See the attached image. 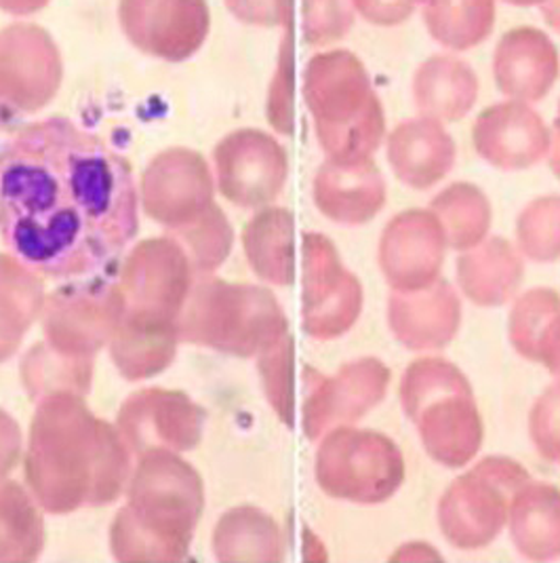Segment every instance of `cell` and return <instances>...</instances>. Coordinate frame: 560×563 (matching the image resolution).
<instances>
[{
	"instance_id": "cell-1",
	"label": "cell",
	"mask_w": 560,
	"mask_h": 563,
	"mask_svg": "<svg viewBox=\"0 0 560 563\" xmlns=\"http://www.w3.org/2000/svg\"><path fill=\"white\" fill-rule=\"evenodd\" d=\"M139 229L127 161L66 119L18 131L0 148V236L49 279L110 268Z\"/></svg>"
},
{
	"instance_id": "cell-2",
	"label": "cell",
	"mask_w": 560,
	"mask_h": 563,
	"mask_svg": "<svg viewBox=\"0 0 560 563\" xmlns=\"http://www.w3.org/2000/svg\"><path fill=\"white\" fill-rule=\"evenodd\" d=\"M559 73V49L541 27H512L497 41L493 75L506 96L537 100L550 91Z\"/></svg>"
},
{
	"instance_id": "cell-3",
	"label": "cell",
	"mask_w": 560,
	"mask_h": 563,
	"mask_svg": "<svg viewBox=\"0 0 560 563\" xmlns=\"http://www.w3.org/2000/svg\"><path fill=\"white\" fill-rule=\"evenodd\" d=\"M413 89L426 112L458 119L477 100L479 80L470 64L456 55H433L417 68Z\"/></svg>"
},
{
	"instance_id": "cell-4",
	"label": "cell",
	"mask_w": 560,
	"mask_h": 563,
	"mask_svg": "<svg viewBox=\"0 0 560 563\" xmlns=\"http://www.w3.org/2000/svg\"><path fill=\"white\" fill-rule=\"evenodd\" d=\"M428 34L449 52H470L493 34L497 0H422Z\"/></svg>"
},
{
	"instance_id": "cell-5",
	"label": "cell",
	"mask_w": 560,
	"mask_h": 563,
	"mask_svg": "<svg viewBox=\"0 0 560 563\" xmlns=\"http://www.w3.org/2000/svg\"><path fill=\"white\" fill-rule=\"evenodd\" d=\"M307 36L314 43L344 38L355 26L357 11L352 0H307Z\"/></svg>"
},
{
	"instance_id": "cell-6",
	"label": "cell",
	"mask_w": 560,
	"mask_h": 563,
	"mask_svg": "<svg viewBox=\"0 0 560 563\" xmlns=\"http://www.w3.org/2000/svg\"><path fill=\"white\" fill-rule=\"evenodd\" d=\"M358 18L371 26L394 27L405 24L419 9L422 0H352Z\"/></svg>"
},
{
	"instance_id": "cell-7",
	"label": "cell",
	"mask_w": 560,
	"mask_h": 563,
	"mask_svg": "<svg viewBox=\"0 0 560 563\" xmlns=\"http://www.w3.org/2000/svg\"><path fill=\"white\" fill-rule=\"evenodd\" d=\"M539 11L548 27L560 34V0H544L539 4Z\"/></svg>"
},
{
	"instance_id": "cell-8",
	"label": "cell",
	"mask_w": 560,
	"mask_h": 563,
	"mask_svg": "<svg viewBox=\"0 0 560 563\" xmlns=\"http://www.w3.org/2000/svg\"><path fill=\"white\" fill-rule=\"evenodd\" d=\"M508 2L512 7H539L544 0H502Z\"/></svg>"
}]
</instances>
